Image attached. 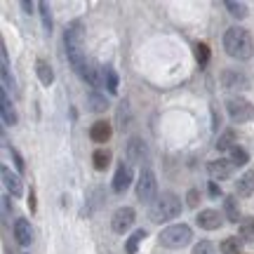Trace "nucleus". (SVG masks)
I'll use <instances>...</instances> for the list:
<instances>
[{"instance_id":"obj_15","label":"nucleus","mask_w":254,"mask_h":254,"mask_svg":"<svg viewBox=\"0 0 254 254\" xmlns=\"http://www.w3.org/2000/svg\"><path fill=\"white\" fill-rule=\"evenodd\" d=\"M236 193L240 198H247V195H252L254 193V170H247L238 177L236 182Z\"/></svg>"},{"instance_id":"obj_38","label":"nucleus","mask_w":254,"mask_h":254,"mask_svg":"<svg viewBox=\"0 0 254 254\" xmlns=\"http://www.w3.org/2000/svg\"><path fill=\"white\" fill-rule=\"evenodd\" d=\"M28 207H31V212L36 209V193H33V189H31V193H28Z\"/></svg>"},{"instance_id":"obj_29","label":"nucleus","mask_w":254,"mask_h":254,"mask_svg":"<svg viewBox=\"0 0 254 254\" xmlns=\"http://www.w3.org/2000/svg\"><path fill=\"white\" fill-rule=\"evenodd\" d=\"M195 59H198L200 66H207V62H209V47L205 45V43H198V45H195Z\"/></svg>"},{"instance_id":"obj_32","label":"nucleus","mask_w":254,"mask_h":254,"mask_svg":"<svg viewBox=\"0 0 254 254\" xmlns=\"http://www.w3.org/2000/svg\"><path fill=\"white\" fill-rule=\"evenodd\" d=\"M0 75H2V90H14V78L9 75V68H5V66H0Z\"/></svg>"},{"instance_id":"obj_22","label":"nucleus","mask_w":254,"mask_h":254,"mask_svg":"<svg viewBox=\"0 0 254 254\" xmlns=\"http://www.w3.org/2000/svg\"><path fill=\"white\" fill-rule=\"evenodd\" d=\"M92 163H94V170L104 172L111 165V151L109 148H97V151L92 153Z\"/></svg>"},{"instance_id":"obj_14","label":"nucleus","mask_w":254,"mask_h":254,"mask_svg":"<svg viewBox=\"0 0 254 254\" xmlns=\"http://www.w3.org/2000/svg\"><path fill=\"white\" fill-rule=\"evenodd\" d=\"M113 134V127H111L109 120H97L94 125L90 127V139L94 144H106Z\"/></svg>"},{"instance_id":"obj_36","label":"nucleus","mask_w":254,"mask_h":254,"mask_svg":"<svg viewBox=\"0 0 254 254\" xmlns=\"http://www.w3.org/2000/svg\"><path fill=\"white\" fill-rule=\"evenodd\" d=\"M207 193H209V198H221V186H219L217 182H209L207 184Z\"/></svg>"},{"instance_id":"obj_17","label":"nucleus","mask_w":254,"mask_h":254,"mask_svg":"<svg viewBox=\"0 0 254 254\" xmlns=\"http://www.w3.org/2000/svg\"><path fill=\"white\" fill-rule=\"evenodd\" d=\"M0 113H2V123L5 125H17V111H14V106H12V101H9L5 90L0 92Z\"/></svg>"},{"instance_id":"obj_27","label":"nucleus","mask_w":254,"mask_h":254,"mask_svg":"<svg viewBox=\"0 0 254 254\" xmlns=\"http://www.w3.org/2000/svg\"><path fill=\"white\" fill-rule=\"evenodd\" d=\"M104 85H106V90H109L111 94L118 92V73L113 71L111 66H104Z\"/></svg>"},{"instance_id":"obj_33","label":"nucleus","mask_w":254,"mask_h":254,"mask_svg":"<svg viewBox=\"0 0 254 254\" xmlns=\"http://www.w3.org/2000/svg\"><path fill=\"white\" fill-rule=\"evenodd\" d=\"M193 254H214V245L209 240H200L198 245L193 247Z\"/></svg>"},{"instance_id":"obj_10","label":"nucleus","mask_w":254,"mask_h":254,"mask_svg":"<svg viewBox=\"0 0 254 254\" xmlns=\"http://www.w3.org/2000/svg\"><path fill=\"white\" fill-rule=\"evenodd\" d=\"M221 87L226 92H243L250 87V80L245 73L236 71V68H226V71H221Z\"/></svg>"},{"instance_id":"obj_11","label":"nucleus","mask_w":254,"mask_h":254,"mask_svg":"<svg viewBox=\"0 0 254 254\" xmlns=\"http://www.w3.org/2000/svg\"><path fill=\"white\" fill-rule=\"evenodd\" d=\"M233 167H236V165L231 163L228 158H219V160H209L207 163V172L214 182H217V179L221 182V179H228V177L233 174Z\"/></svg>"},{"instance_id":"obj_6","label":"nucleus","mask_w":254,"mask_h":254,"mask_svg":"<svg viewBox=\"0 0 254 254\" xmlns=\"http://www.w3.org/2000/svg\"><path fill=\"white\" fill-rule=\"evenodd\" d=\"M155 190H158L155 172L153 170H148V167H144L141 174H139V182H136V200H141V202H151V205H153Z\"/></svg>"},{"instance_id":"obj_19","label":"nucleus","mask_w":254,"mask_h":254,"mask_svg":"<svg viewBox=\"0 0 254 254\" xmlns=\"http://www.w3.org/2000/svg\"><path fill=\"white\" fill-rule=\"evenodd\" d=\"M36 73H38V80L43 85H52L55 82V71H52V66L45 59H38L36 62Z\"/></svg>"},{"instance_id":"obj_34","label":"nucleus","mask_w":254,"mask_h":254,"mask_svg":"<svg viewBox=\"0 0 254 254\" xmlns=\"http://www.w3.org/2000/svg\"><path fill=\"white\" fill-rule=\"evenodd\" d=\"M200 202V190L198 189H189V193H186V205H189L190 209H195Z\"/></svg>"},{"instance_id":"obj_37","label":"nucleus","mask_w":254,"mask_h":254,"mask_svg":"<svg viewBox=\"0 0 254 254\" xmlns=\"http://www.w3.org/2000/svg\"><path fill=\"white\" fill-rule=\"evenodd\" d=\"M212 120H214V125H212V127H214V129H219V125H221V116L217 113V109H214V106H212Z\"/></svg>"},{"instance_id":"obj_23","label":"nucleus","mask_w":254,"mask_h":254,"mask_svg":"<svg viewBox=\"0 0 254 254\" xmlns=\"http://www.w3.org/2000/svg\"><path fill=\"white\" fill-rule=\"evenodd\" d=\"M87 104H90V109L94 111V113H101V111L109 109V101H106V97H104V94H99V92H90V94H87Z\"/></svg>"},{"instance_id":"obj_21","label":"nucleus","mask_w":254,"mask_h":254,"mask_svg":"<svg viewBox=\"0 0 254 254\" xmlns=\"http://www.w3.org/2000/svg\"><path fill=\"white\" fill-rule=\"evenodd\" d=\"M219 250H221V254H243V240L236 236L224 238L221 245H219Z\"/></svg>"},{"instance_id":"obj_4","label":"nucleus","mask_w":254,"mask_h":254,"mask_svg":"<svg viewBox=\"0 0 254 254\" xmlns=\"http://www.w3.org/2000/svg\"><path fill=\"white\" fill-rule=\"evenodd\" d=\"M190 240H193V231L189 224H172L165 231H160V236H158V243L167 250H182Z\"/></svg>"},{"instance_id":"obj_9","label":"nucleus","mask_w":254,"mask_h":254,"mask_svg":"<svg viewBox=\"0 0 254 254\" xmlns=\"http://www.w3.org/2000/svg\"><path fill=\"white\" fill-rule=\"evenodd\" d=\"M132 182H134V172H132V165L129 163H123L118 165V170H116V174H113V182H111V189H113V193H118V195H123L129 186H132Z\"/></svg>"},{"instance_id":"obj_7","label":"nucleus","mask_w":254,"mask_h":254,"mask_svg":"<svg viewBox=\"0 0 254 254\" xmlns=\"http://www.w3.org/2000/svg\"><path fill=\"white\" fill-rule=\"evenodd\" d=\"M125 158L129 165H144L148 163L151 158V151H148V144H146L141 136H129V141L125 146Z\"/></svg>"},{"instance_id":"obj_35","label":"nucleus","mask_w":254,"mask_h":254,"mask_svg":"<svg viewBox=\"0 0 254 254\" xmlns=\"http://www.w3.org/2000/svg\"><path fill=\"white\" fill-rule=\"evenodd\" d=\"M9 153H12V160H14V165H17L19 172H24L26 170V165H24V158H21V153H19L14 146H9Z\"/></svg>"},{"instance_id":"obj_31","label":"nucleus","mask_w":254,"mask_h":254,"mask_svg":"<svg viewBox=\"0 0 254 254\" xmlns=\"http://www.w3.org/2000/svg\"><path fill=\"white\" fill-rule=\"evenodd\" d=\"M129 106H127V101H120V106H118V123H120V127L125 129L127 125H129Z\"/></svg>"},{"instance_id":"obj_2","label":"nucleus","mask_w":254,"mask_h":254,"mask_svg":"<svg viewBox=\"0 0 254 254\" xmlns=\"http://www.w3.org/2000/svg\"><path fill=\"white\" fill-rule=\"evenodd\" d=\"M224 50H226L228 57L233 59H240L245 62L250 59L254 52V43H252V36L247 28H240V26H231L224 33Z\"/></svg>"},{"instance_id":"obj_16","label":"nucleus","mask_w":254,"mask_h":254,"mask_svg":"<svg viewBox=\"0 0 254 254\" xmlns=\"http://www.w3.org/2000/svg\"><path fill=\"white\" fill-rule=\"evenodd\" d=\"M0 174H2V182H5L7 190L14 195V198H19V195L24 193V186H21L19 174H12V170H9V167H2V170H0Z\"/></svg>"},{"instance_id":"obj_26","label":"nucleus","mask_w":254,"mask_h":254,"mask_svg":"<svg viewBox=\"0 0 254 254\" xmlns=\"http://www.w3.org/2000/svg\"><path fill=\"white\" fill-rule=\"evenodd\" d=\"M224 7L228 9V14L236 19H245L247 17V5L245 2H236V0H226L224 2Z\"/></svg>"},{"instance_id":"obj_12","label":"nucleus","mask_w":254,"mask_h":254,"mask_svg":"<svg viewBox=\"0 0 254 254\" xmlns=\"http://www.w3.org/2000/svg\"><path fill=\"white\" fill-rule=\"evenodd\" d=\"M195 221H198V226L202 228V231H217V228H221V224H224V219H221V214H219L217 209H200V214L195 217Z\"/></svg>"},{"instance_id":"obj_30","label":"nucleus","mask_w":254,"mask_h":254,"mask_svg":"<svg viewBox=\"0 0 254 254\" xmlns=\"http://www.w3.org/2000/svg\"><path fill=\"white\" fill-rule=\"evenodd\" d=\"M38 9H40V19H43V26H45V31H52V17H50V5H47V2H38Z\"/></svg>"},{"instance_id":"obj_20","label":"nucleus","mask_w":254,"mask_h":254,"mask_svg":"<svg viewBox=\"0 0 254 254\" xmlns=\"http://www.w3.org/2000/svg\"><path fill=\"white\" fill-rule=\"evenodd\" d=\"M240 240L243 243H254V217H243L240 219Z\"/></svg>"},{"instance_id":"obj_5","label":"nucleus","mask_w":254,"mask_h":254,"mask_svg":"<svg viewBox=\"0 0 254 254\" xmlns=\"http://www.w3.org/2000/svg\"><path fill=\"white\" fill-rule=\"evenodd\" d=\"M226 111L228 118L233 123H250V120H254V104L243 99V97H231L226 101Z\"/></svg>"},{"instance_id":"obj_13","label":"nucleus","mask_w":254,"mask_h":254,"mask_svg":"<svg viewBox=\"0 0 254 254\" xmlns=\"http://www.w3.org/2000/svg\"><path fill=\"white\" fill-rule=\"evenodd\" d=\"M12 231H14V238H17V243L21 247H28L33 243V228H31V221H28V219H17Z\"/></svg>"},{"instance_id":"obj_18","label":"nucleus","mask_w":254,"mask_h":254,"mask_svg":"<svg viewBox=\"0 0 254 254\" xmlns=\"http://www.w3.org/2000/svg\"><path fill=\"white\" fill-rule=\"evenodd\" d=\"M224 214L231 224H238L240 221V207H238V200L236 195H226L224 198Z\"/></svg>"},{"instance_id":"obj_1","label":"nucleus","mask_w":254,"mask_h":254,"mask_svg":"<svg viewBox=\"0 0 254 254\" xmlns=\"http://www.w3.org/2000/svg\"><path fill=\"white\" fill-rule=\"evenodd\" d=\"M64 43H66V57L71 62L73 71L82 78L85 71H87V66H90L87 57H85V31H82V21H73L71 26L66 28Z\"/></svg>"},{"instance_id":"obj_25","label":"nucleus","mask_w":254,"mask_h":254,"mask_svg":"<svg viewBox=\"0 0 254 254\" xmlns=\"http://www.w3.org/2000/svg\"><path fill=\"white\" fill-rule=\"evenodd\" d=\"M236 132L233 129H226L224 134L219 136V141H217V151H228L231 153V148H236Z\"/></svg>"},{"instance_id":"obj_40","label":"nucleus","mask_w":254,"mask_h":254,"mask_svg":"<svg viewBox=\"0 0 254 254\" xmlns=\"http://www.w3.org/2000/svg\"><path fill=\"white\" fill-rule=\"evenodd\" d=\"M2 209H5V217H9V198L2 195Z\"/></svg>"},{"instance_id":"obj_28","label":"nucleus","mask_w":254,"mask_h":254,"mask_svg":"<svg viewBox=\"0 0 254 254\" xmlns=\"http://www.w3.org/2000/svg\"><path fill=\"white\" fill-rule=\"evenodd\" d=\"M228 160H231L233 165H238V167H243V165L250 163V155H247L245 148L236 146V148H231V153H228Z\"/></svg>"},{"instance_id":"obj_3","label":"nucleus","mask_w":254,"mask_h":254,"mask_svg":"<svg viewBox=\"0 0 254 254\" xmlns=\"http://www.w3.org/2000/svg\"><path fill=\"white\" fill-rule=\"evenodd\" d=\"M182 214V200L177 198L174 193H163L153 200L151 205V221L153 224H165V221H172Z\"/></svg>"},{"instance_id":"obj_39","label":"nucleus","mask_w":254,"mask_h":254,"mask_svg":"<svg viewBox=\"0 0 254 254\" xmlns=\"http://www.w3.org/2000/svg\"><path fill=\"white\" fill-rule=\"evenodd\" d=\"M33 7H36V5H33V2H28V0H21V9H26L28 14H31V12H33Z\"/></svg>"},{"instance_id":"obj_8","label":"nucleus","mask_w":254,"mask_h":254,"mask_svg":"<svg viewBox=\"0 0 254 254\" xmlns=\"http://www.w3.org/2000/svg\"><path fill=\"white\" fill-rule=\"evenodd\" d=\"M134 221H136L134 207H118L113 212V217H111V228L123 236V233H127L129 228L134 226Z\"/></svg>"},{"instance_id":"obj_24","label":"nucleus","mask_w":254,"mask_h":254,"mask_svg":"<svg viewBox=\"0 0 254 254\" xmlns=\"http://www.w3.org/2000/svg\"><path fill=\"white\" fill-rule=\"evenodd\" d=\"M146 238V231L144 228H139V231H134L132 236L127 238V243H125V252L127 254H136V250H139V245H141V240Z\"/></svg>"}]
</instances>
